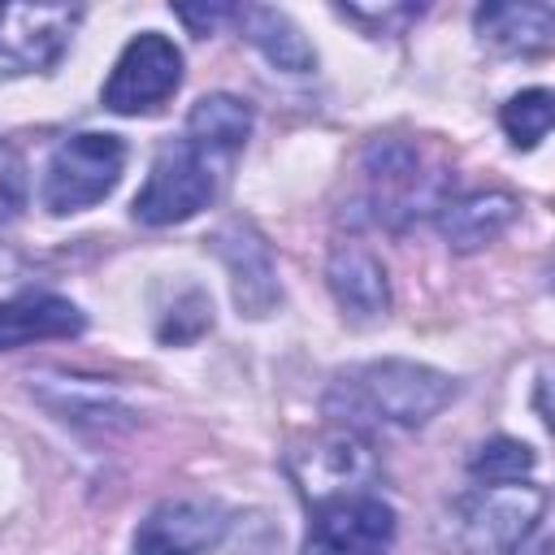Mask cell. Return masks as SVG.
I'll return each mask as SVG.
<instances>
[{
    "instance_id": "cell-8",
    "label": "cell",
    "mask_w": 555,
    "mask_h": 555,
    "mask_svg": "<svg viewBox=\"0 0 555 555\" xmlns=\"http://www.w3.org/2000/svg\"><path fill=\"white\" fill-rule=\"evenodd\" d=\"M78 17V4H0V65L9 74L52 69L65 56Z\"/></svg>"
},
{
    "instance_id": "cell-18",
    "label": "cell",
    "mask_w": 555,
    "mask_h": 555,
    "mask_svg": "<svg viewBox=\"0 0 555 555\" xmlns=\"http://www.w3.org/2000/svg\"><path fill=\"white\" fill-rule=\"evenodd\" d=\"M538 455L516 442V438H490L468 455V477L477 486H507V481H529Z\"/></svg>"
},
{
    "instance_id": "cell-7",
    "label": "cell",
    "mask_w": 555,
    "mask_h": 555,
    "mask_svg": "<svg viewBox=\"0 0 555 555\" xmlns=\"http://www.w3.org/2000/svg\"><path fill=\"white\" fill-rule=\"evenodd\" d=\"M395 529V507L377 494L330 499L312 507L304 555H386Z\"/></svg>"
},
{
    "instance_id": "cell-5",
    "label": "cell",
    "mask_w": 555,
    "mask_h": 555,
    "mask_svg": "<svg viewBox=\"0 0 555 555\" xmlns=\"http://www.w3.org/2000/svg\"><path fill=\"white\" fill-rule=\"evenodd\" d=\"M121 169H126V143L117 134H95V130L69 134L48 156L39 199L56 217L82 212L121 182Z\"/></svg>"
},
{
    "instance_id": "cell-21",
    "label": "cell",
    "mask_w": 555,
    "mask_h": 555,
    "mask_svg": "<svg viewBox=\"0 0 555 555\" xmlns=\"http://www.w3.org/2000/svg\"><path fill=\"white\" fill-rule=\"evenodd\" d=\"M338 13L343 17H351V22H360L369 35H399L412 17H421V9H412V4H390V9H360V4H338Z\"/></svg>"
},
{
    "instance_id": "cell-3",
    "label": "cell",
    "mask_w": 555,
    "mask_h": 555,
    "mask_svg": "<svg viewBox=\"0 0 555 555\" xmlns=\"http://www.w3.org/2000/svg\"><path fill=\"white\" fill-rule=\"evenodd\" d=\"M282 468L308 507L330 503V499L373 494V486L382 477V464H377L369 438L347 425L295 438L282 455Z\"/></svg>"
},
{
    "instance_id": "cell-9",
    "label": "cell",
    "mask_w": 555,
    "mask_h": 555,
    "mask_svg": "<svg viewBox=\"0 0 555 555\" xmlns=\"http://www.w3.org/2000/svg\"><path fill=\"white\" fill-rule=\"evenodd\" d=\"M230 529L217 499H165L134 529V555H208Z\"/></svg>"
},
{
    "instance_id": "cell-11",
    "label": "cell",
    "mask_w": 555,
    "mask_h": 555,
    "mask_svg": "<svg viewBox=\"0 0 555 555\" xmlns=\"http://www.w3.org/2000/svg\"><path fill=\"white\" fill-rule=\"evenodd\" d=\"M325 282H330L334 304L343 308V317L356 321V325L382 321L390 312V278H386V264L369 247H360V243H338L330 251Z\"/></svg>"
},
{
    "instance_id": "cell-2",
    "label": "cell",
    "mask_w": 555,
    "mask_h": 555,
    "mask_svg": "<svg viewBox=\"0 0 555 555\" xmlns=\"http://www.w3.org/2000/svg\"><path fill=\"white\" fill-rule=\"evenodd\" d=\"M225 173H230V156H221V152L182 134V139H173L156 152V160L147 169V182L139 186L130 212L143 225L191 221L199 208H208L217 199Z\"/></svg>"
},
{
    "instance_id": "cell-1",
    "label": "cell",
    "mask_w": 555,
    "mask_h": 555,
    "mask_svg": "<svg viewBox=\"0 0 555 555\" xmlns=\"http://www.w3.org/2000/svg\"><path fill=\"white\" fill-rule=\"evenodd\" d=\"M455 399V382L416 360H373L334 373L325 390V412L356 429L360 421L373 425H425Z\"/></svg>"
},
{
    "instance_id": "cell-19",
    "label": "cell",
    "mask_w": 555,
    "mask_h": 555,
    "mask_svg": "<svg viewBox=\"0 0 555 555\" xmlns=\"http://www.w3.org/2000/svg\"><path fill=\"white\" fill-rule=\"evenodd\" d=\"M551 117H555V100H551V91H546V87H529V91L512 95V100L503 104V113H499V121H503L507 139H512L516 147H525V152H529V147H538V143L546 139Z\"/></svg>"
},
{
    "instance_id": "cell-17",
    "label": "cell",
    "mask_w": 555,
    "mask_h": 555,
    "mask_svg": "<svg viewBox=\"0 0 555 555\" xmlns=\"http://www.w3.org/2000/svg\"><path fill=\"white\" fill-rule=\"evenodd\" d=\"M247 134H251V108H247V100H238L230 91H212V95L195 100L186 113V139H195L230 160L243 152Z\"/></svg>"
},
{
    "instance_id": "cell-20",
    "label": "cell",
    "mask_w": 555,
    "mask_h": 555,
    "mask_svg": "<svg viewBox=\"0 0 555 555\" xmlns=\"http://www.w3.org/2000/svg\"><path fill=\"white\" fill-rule=\"evenodd\" d=\"M212 325V299L199 291V286H191L182 299H173V308H169V321H160V343H191V338H199L204 330Z\"/></svg>"
},
{
    "instance_id": "cell-4",
    "label": "cell",
    "mask_w": 555,
    "mask_h": 555,
    "mask_svg": "<svg viewBox=\"0 0 555 555\" xmlns=\"http://www.w3.org/2000/svg\"><path fill=\"white\" fill-rule=\"evenodd\" d=\"M546 512V490L533 481L473 486L451 503V546L464 555H507L516 551Z\"/></svg>"
},
{
    "instance_id": "cell-23",
    "label": "cell",
    "mask_w": 555,
    "mask_h": 555,
    "mask_svg": "<svg viewBox=\"0 0 555 555\" xmlns=\"http://www.w3.org/2000/svg\"><path fill=\"white\" fill-rule=\"evenodd\" d=\"M230 9L234 4H204V9H191V4H178L173 13L186 22V26H195V35H208L217 22H225L230 17Z\"/></svg>"
},
{
    "instance_id": "cell-13",
    "label": "cell",
    "mask_w": 555,
    "mask_h": 555,
    "mask_svg": "<svg viewBox=\"0 0 555 555\" xmlns=\"http://www.w3.org/2000/svg\"><path fill=\"white\" fill-rule=\"evenodd\" d=\"M82 330H87V317L65 295L22 291L13 299H0V351L26 347L35 338H69Z\"/></svg>"
},
{
    "instance_id": "cell-24",
    "label": "cell",
    "mask_w": 555,
    "mask_h": 555,
    "mask_svg": "<svg viewBox=\"0 0 555 555\" xmlns=\"http://www.w3.org/2000/svg\"><path fill=\"white\" fill-rule=\"evenodd\" d=\"M507 555H551V538H546V529L538 525V529H533L516 551H507Z\"/></svg>"
},
{
    "instance_id": "cell-10",
    "label": "cell",
    "mask_w": 555,
    "mask_h": 555,
    "mask_svg": "<svg viewBox=\"0 0 555 555\" xmlns=\"http://www.w3.org/2000/svg\"><path fill=\"white\" fill-rule=\"evenodd\" d=\"M212 251H217V260H221L225 273H230L234 304H238L243 317H269V312L282 304V286H278L273 251H269L264 234H260L251 221L230 217L225 225H217V234H212Z\"/></svg>"
},
{
    "instance_id": "cell-14",
    "label": "cell",
    "mask_w": 555,
    "mask_h": 555,
    "mask_svg": "<svg viewBox=\"0 0 555 555\" xmlns=\"http://www.w3.org/2000/svg\"><path fill=\"white\" fill-rule=\"evenodd\" d=\"M477 35L486 48L503 52V56H533L546 52L555 39V9L538 4V0H499V4H481L477 9Z\"/></svg>"
},
{
    "instance_id": "cell-6",
    "label": "cell",
    "mask_w": 555,
    "mask_h": 555,
    "mask_svg": "<svg viewBox=\"0 0 555 555\" xmlns=\"http://www.w3.org/2000/svg\"><path fill=\"white\" fill-rule=\"evenodd\" d=\"M178 82H182L178 43L165 39L160 30H143L121 48V56H117V65L104 82V108L126 113V117L152 113L178 91Z\"/></svg>"
},
{
    "instance_id": "cell-22",
    "label": "cell",
    "mask_w": 555,
    "mask_h": 555,
    "mask_svg": "<svg viewBox=\"0 0 555 555\" xmlns=\"http://www.w3.org/2000/svg\"><path fill=\"white\" fill-rule=\"evenodd\" d=\"M26 208V178H22V160L0 147V225H9L17 212Z\"/></svg>"
},
{
    "instance_id": "cell-12",
    "label": "cell",
    "mask_w": 555,
    "mask_h": 555,
    "mask_svg": "<svg viewBox=\"0 0 555 555\" xmlns=\"http://www.w3.org/2000/svg\"><path fill=\"white\" fill-rule=\"evenodd\" d=\"M30 395L61 416L65 425H91V429H113L130 425V408L117 399L113 386L95 377H65V373H39L30 377Z\"/></svg>"
},
{
    "instance_id": "cell-16",
    "label": "cell",
    "mask_w": 555,
    "mask_h": 555,
    "mask_svg": "<svg viewBox=\"0 0 555 555\" xmlns=\"http://www.w3.org/2000/svg\"><path fill=\"white\" fill-rule=\"evenodd\" d=\"M230 22L243 30V39L251 48H260V56L286 74H308L317 65V52L312 43L299 35V26L282 13V9H269V4H238L230 9Z\"/></svg>"
},
{
    "instance_id": "cell-15",
    "label": "cell",
    "mask_w": 555,
    "mask_h": 555,
    "mask_svg": "<svg viewBox=\"0 0 555 555\" xmlns=\"http://www.w3.org/2000/svg\"><path fill=\"white\" fill-rule=\"evenodd\" d=\"M516 208L520 204L507 191H468L460 199L438 204V230L455 251H477L512 225Z\"/></svg>"
}]
</instances>
